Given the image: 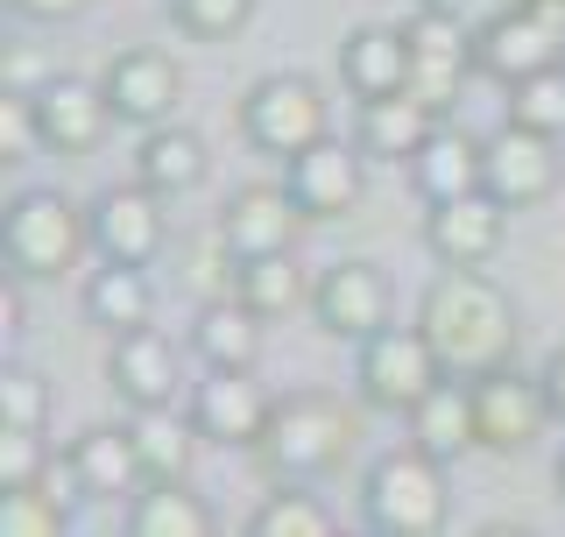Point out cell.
I'll return each instance as SVG.
<instances>
[{
    "instance_id": "obj_10",
    "label": "cell",
    "mask_w": 565,
    "mask_h": 537,
    "mask_svg": "<svg viewBox=\"0 0 565 537\" xmlns=\"http://www.w3.org/2000/svg\"><path fill=\"white\" fill-rule=\"evenodd\" d=\"M473 424H481V453H502L516 460L544 439L552 424V397H544V375H523V368H494L473 382Z\"/></svg>"
},
{
    "instance_id": "obj_44",
    "label": "cell",
    "mask_w": 565,
    "mask_h": 537,
    "mask_svg": "<svg viewBox=\"0 0 565 537\" xmlns=\"http://www.w3.org/2000/svg\"><path fill=\"white\" fill-rule=\"evenodd\" d=\"M558 495H565V453H558Z\"/></svg>"
},
{
    "instance_id": "obj_31",
    "label": "cell",
    "mask_w": 565,
    "mask_h": 537,
    "mask_svg": "<svg viewBox=\"0 0 565 537\" xmlns=\"http://www.w3.org/2000/svg\"><path fill=\"white\" fill-rule=\"evenodd\" d=\"M241 537H340V524L326 516V503H318L305 481H276V488L247 509Z\"/></svg>"
},
{
    "instance_id": "obj_18",
    "label": "cell",
    "mask_w": 565,
    "mask_h": 537,
    "mask_svg": "<svg viewBox=\"0 0 565 537\" xmlns=\"http://www.w3.org/2000/svg\"><path fill=\"white\" fill-rule=\"evenodd\" d=\"M269 389L255 382V375H205L199 389H191V424H199L205 445H220V453H255L262 424H269Z\"/></svg>"
},
{
    "instance_id": "obj_14",
    "label": "cell",
    "mask_w": 565,
    "mask_h": 537,
    "mask_svg": "<svg viewBox=\"0 0 565 537\" xmlns=\"http://www.w3.org/2000/svg\"><path fill=\"white\" fill-rule=\"evenodd\" d=\"M106 106H114L120 128H163V120H177V106H184V64L170 57V50L141 43V50H120L114 64H106Z\"/></svg>"
},
{
    "instance_id": "obj_12",
    "label": "cell",
    "mask_w": 565,
    "mask_h": 537,
    "mask_svg": "<svg viewBox=\"0 0 565 537\" xmlns=\"http://www.w3.org/2000/svg\"><path fill=\"white\" fill-rule=\"evenodd\" d=\"M305 212H297L290 185H241L220 212V255L226 262H269V255H297L305 241Z\"/></svg>"
},
{
    "instance_id": "obj_28",
    "label": "cell",
    "mask_w": 565,
    "mask_h": 537,
    "mask_svg": "<svg viewBox=\"0 0 565 537\" xmlns=\"http://www.w3.org/2000/svg\"><path fill=\"white\" fill-rule=\"evenodd\" d=\"M311 283L318 276H305L297 255H269V262H234V268H226V297H241L262 326H282L290 312H305Z\"/></svg>"
},
{
    "instance_id": "obj_38",
    "label": "cell",
    "mask_w": 565,
    "mask_h": 537,
    "mask_svg": "<svg viewBox=\"0 0 565 537\" xmlns=\"http://www.w3.org/2000/svg\"><path fill=\"white\" fill-rule=\"evenodd\" d=\"M29 149H43V135H35V114H29V93L8 99V164H22Z\"/></svg>"
},
{
    "instance_id": "obj_30",
    "label": "cell",
    "mask_w": 565,
    "mask_h": 537,
    "mask_svg": "<svg viewBox=\"0 0 565 537\" xmlns=\"http://www.w3.org/2000/svg\"><path fill=\"white\" fill-rule=\"evenodd\" d=\"M128 432H135V453H141L149 481H191L199 445H205L191 410H128Z\"/></svg>"
},
{
    "instance_id": "obj_25",
    "label": "cell",
    "mask_w": 565,
    "mask_h": 537,
    "mask_svg": "<svg viewBox=\"0 0 565 537\" xmlns=\"http://www.w3.org/2000/svg\"><path fill=\"white\" fill-rule=\"evenodd\" d=\"M191 354L205 361V375H255L262 361V318L241 297H212L191 318Z\"/></svg>"
},
{
    "instance_id": "obj_6",
    "label": "cell",
    "mask_w": 565,
    "mask_h": 537,
    "mask_svg": "<svg viewBox=\"0 0 565 537\" xmlns=\"http://www.w3.org/2000/svg\"><path fill=\"white\" fill-rule=\"evenodd\" d=\"M353 382H361L367 410L411 418V410L446 382V368H438L431 339H424L417 326H382L375 339H361V368H353Z\"/></svg>"
},
{
    "instance_id": "obj_27",
    "label": "cell",
    "mask_w": 565,
    "mask_h": 537,
    "mask_svg": "<svg viewBox=\"0 0 565 537\" xmlns=\"http://www.w3.org/2000/svg\"><path fill=\"white\" fill-rule=\"evenodd\" d=\"M85 318H93L106 339H128L141 326H156V283H149V268L99 262L93 276H85Z\"/></svg>"
},
{
    "instance_id": "obj_40",
    "label": "cell",
    "mask_w": 565,
    "mask_h": 537,
    "mask_svg": "<svg viewBox=\"0 0 565 537\" xmlns=\"http://www.w3.org/2000/svg\"><path fill=\"white\" fill-rule=\"evenodd\" d=\"M523 8H530V14H544V22H558V29H565V0H523Z\"/></svg>"
},
{
    "instance_id": "obj_41",
    "label": "cell",
    "mask_w": 565,
    "mask_h": 537,
    "mask_svg": "<svg viewBox=\"0 0 565 537\" xmlns=\"http://www.w3.org/2000/svg\"><path fill=\"white\" fill-rule=\"evenodd\" d=\"M473 537H537V530H530V524H481Z\"/></svg>"
},
{
    "instance_id": "obj_34",
    "label": "cell",
    "mask_w": 565,
    "mask_h": 537,
    "mask_svg": "<svg viewBox=\"0 0 565 537\" xmlns=\"http://www.w3.org/2000/svg\"><path fill=\"white\" fill-rule=\"evenodd\" d=\"M0 424H8V432H43L50 424V382L22 361L0 368Z\"/></svg>"
},
{
    "instance_id": "obj_36",
    "label": "cell",
    "mask_w": 565,
    "mask_h": 537,
    "mask_svg": "<svg viewBox=\"0 0 565 537\" xmlns=\"http://www.w3.org/2000/svg\"><path fill=\"white\" fill-rule=\"evenodd\" d=\"M43 474H50L43 432H8L0 424V488H43Z\"/></svg>"
},
{
    "instance_id": "obj_5",
    "label": "cell",
    "mask_w": 565,
    "mask_h": 537,
    "mask_svg": "<svg viewBox=\"0 0 565 537\" xmlns=\"http://www.w3.org/2000/svg\"><path fill=\"white\" fill-rule=\"evenodd\" d=\"M326 135H332V114H326V85L311 71H269L241 93V141L255 156L290 164V156L318 149Z\"/></svg>"
},
{
    "instance_id": "obj_2",
    "label": "cell",
    "mask_w": 565,
    "mask_h": 537,
    "mask_svg": "<svg viewBox=\"0 0 565 537\" xmlns=\"http://www.w3.org/2000/svg\"><path fill=\"white\" fill-rule=\"evenodd\" d=\"M353 439H361V424H353V410L332 389H282L255 439V460H262V474L311 488V481H326L353 453Z\"/></svg>"
},
{
    "instance_id": "obj_32",
    "label": "cell",
    "mask_w": 565,
    "mask_h": 537,
    "mask_svg": "<svg viewBox=\"0 0 565 537\" xmlns=\"http://www.w3.org/2000/svg\"><path fill=\"white\" fill-rule=\"evenodd\" d=\"M509 120L565 141V64L558 71H537V78H523V85H509Z\"/></svg>"
},
{
    "instance_id": "obj_8",
    "label": "cell",
    "mask_w": 565,
    "mask_h": 537,
    "mask_svg": "<svg viewBox=\"0 0 565 537\" xmlns=\"http://www.w3.org/2000/svg\"><path fill=\"white\" fill-rule=\"evenodd\" d=\"M85 220H93V255L120 262V268H149L170 241V212L163 191H149L141 177L128 185H106L99 199H85Z\"/></svg>"
},
{
    "instance_id": "obj_22",
    "label": "cell",
    "mask_w": 565,
    "mask_h": 537,
    "mask_svg": "<svg viewBox=\"0 0 565 537\" xmlns=\"http://www.w3.org/2000/svg\"><path fill=\"white\" fill-rule=\"evenodd\" d=\"M481 170H488V135L459 128V120H438V135L424 141V156L411 164V191L424 206H452V199L481 191Z\"/></svg>"
},
{
    "instance_id": "obj_4",
    "label": "cell",
    "mask_w": 565,
    "mask_h": 537,
    "mask_svg": "<svg viewBox=\"0 0 565 537\" xmlns=\"http://www.w3.org/2000/svg\"><path fill=\"white\" fill-rule=\"evenodd\" d=\"M446 516H452L446 460L417 453L411 439L367 460V474H361V524L375 537H438Z\"/></svg>"
},
{
    "instance_id": "obj_19",
    "label": "cell",
    "mask_w": 565,
    "mask_h": 537,
    "mask_svg": "<svg viewBox=\"0 0 565 537\" xmlns=\"http://www.w3.org/2000/svg\"><path fill=\"white\" fill-rule=\"evenodd\" d=\"M509 241V212L473 191V199H452V206H431L424 212V248L438 255V268H488Z\"/></svg>"
},
{
    "instance_id": "obj_20",
    "label": "cell",
    "mask_w": 565,
    "mask_h": 537,
    "mask_svg": "<svg viewBox=\"0 0 565 537\" xmlns=\"http://www.w3.org/2000/svg\"><path fill=\"white\" fill-rule=\"evenodd\" d=\"M64 453H71V474H78L85 503H135V495L149 488L128 424H85V432L71 439Z\"/></svg>"
},
{
    "instance_id": "obj_17",
    "label": "cell",
    "mask_w": 565,
    "mask_h": 537,
    "mask_svg": "<svg viewBox=\"0 0 565 537\" xmlns=\"http://www.w3.org/2000/svg\"><path fill=\"white\" fill-rule=\"evenodd\" d=\"M106 382H114V397L128 410H177V397H184V347L170 333L141 326L106 347Z\"/></svg>"
},
{
    "instance_id": "obj_26",
    "label": "cell",
    "mask_w": 565,
    "mask_h": 537,
    "mask_svg": "<svg viewBox=\"0 0 565 537\" xmlns=\"http://www.w3.org/2000/svg\"><path fill=\"white\" fill-rule=\"evenodd\" d=\"M212 170V149L199 128H184V120H163V128H149L135 141V177L149 191H163V199H177V191H199Z\"/></svg>"
},
{
    "instance_id": "obj_33",
    "label": "cell",
    "mask_w": 565,
    "mask_h": 537,
    "mask_svg": "<svg viewBox=\"0 0 565 537\" xmlns=\"http://www.w3.org/2000/svg\"><path fill=\"white\" fill-rule=\"evenodd\" d=\"M262 0H170V22L191 43H234V35L255 22Z\"/></svg>"
},
{
    "instance_id": "obj_23",
    "label": "cell",
    "mask_w": 565,
    "mask_h": 537,
    "mask_svg": "<svg viewBox=\"0 0 565 537\" xmlns=\"http://www.w3.org/2000/svg\"><path fill=\"white\" fill-rule=\"evenodd\" d=\"M340 85H347L353 99L411 93V43H403V22H361V29H347V43H340Z\"/></svg>"
},
{
    "instance_id": "obj_1",
    "label": "cell",
    "mask_w": 565,
    "mask_h": 537,
    "mask_svg": "<svg viewBox=\"0 0 565 537\" xmlns=\"http://www.w3.org/2000/svg\"><path fill=\"white\" fill-rule=\"evenodd\" d=\"M417 333L431 339L438 368L452 382H481L494 368H516V347H523L516 297L481 268H438L417 297Z\"/></svg>"
},
{
    "instance_id": "obj_13",
    "label": "cell",
    "mask_w": 565,
    "mask_h": 537,
    "mask_svg": "<svg viewBox=\"0 0 565 537\" xmlns=\"http://www.w3.org/2000/svg\"><path fill=\"white\" fill-rule=\"evenodd\" d=\"M473 64H481V78H494V85H523V78H537V71L565 64V29L544 22V14H530L516 0V8L488 14V22L473 29Z\"/></svg>"
},
{
    "instance_id": "obj_42",
    "label": "cell",
    "mask_w": 565,
    "mask_h": 537,
    "mask_svg": "<svg viewBox=\"0 0 565 537\" xmlns=\"http://www.w3.org/2000/svg\"><path fill=\"white\" fill-rule=\"evenodd\" d=\"M417 8H431V14H467V0H417Z\"/></svg>"
},
{
    "instance_id": "obj_21",
    "label": "cell",
    "mask_w": 565,
    "mask_h": 537,
    "mask_svg": "<svg viewBox=\"0 0 565 537\" xmlns=\"http://www.w3.org/2000/svg\"><path fill=\"white\" fill-rule=\"evenodd\" d=\"M438 120L417 93H388V99H361V114H353V149L367 156V164H403L411 170L424 156V141L438 135Z\"/></svg>"
},
{
    "instance_id": "obj_43",
    "label": "cell",
    "mask_w": 565,
    "mask_h": 537,
    "mask_svg": "<svg viewBox=\"0 0 565 537\" xmlns=\"http://www.w3.org/2000/svg\"><path fill=\"white\" fill-rule=\"evenodd\" d=\"M340 537H375V530H367V524H361V530H340Z\"/></svg>"
},
{
    "instance_id": "obj_35",
    "label": "cell",
    "mask_w": 565,
    "mask_h": 537,
    "mask_svg": "<svg viewBox=\"0 0 565 537\" xmlns=\"http://www.w3.org/2000/svg\"><path fill=\"white\" fill-rule=\"evenodd\" d=\"M0 537H71V509L50 503L43 488H8V503H0Z\"/></svg>"
},
{
    "instance_id": "obj_16",
    "label": "cell",
    "mask_w": 565,
    "mask_h": 537,
    "mask_svg": "<svg viewBox=\"0 0 565 537\" xmlns=\"http://www.w3.org/2000/svg\"><path fill=\"white\" fill-rule=\"evenodd\" d=\"M388 304H396V283H388V268L375 262H332L326 276L311 283V318H318V333H332V339H375L388 326Z\"/></svg>"
},
{
    "instance_id": "obj_24",
    "label": "cell",
    "mask_w": 565,
    "mask_h": 537,
    "mask_svg": "<svg viewBox=\"0 0 565 537\" xmlns=\"http://www.w3.org/2000/svg\"><path fill=\"white\" fill-rule=\"evenodd\" d=\"M403 439L417 445V453H431V460H467V453H481V424H473V382H438L431 397H424L411 418H403Z\"/></svg>"
},
{
    "instance_id": "obj_9",
    "label": "cell",
    "mask_w": 565,
    "mask_h": 537,
    "mask_svg": "<svg viewBox=\"0 0 565 537\" xmlns=\"http://www.w3.org/2000/svg\"><path fill=\"white\" fill-rule=\"evenodd\" d=\"M558 177H565V156H558V141L552 135H537V128H516V120H502V128L488 135V170H481V191L502 212H530V206H544L558 191Z\"/></svg>"
},
{
    "instance_id": "obj_7",
    "label": "cell",
    "mask_w": 565,
    "mask_h": 537,
    "mask_svg": "<svg viewBox=\"0 0 565 537\" xmlns=\"http://www.w3.org/2000/svg\"><path fill=\"white\" fill-rule=\"evenodd\" d=\"M403 43H411V93L431 106V114H452L459 93L481 78V64H473V29L459 22V14L411 8V22H403Z\"/></svg>"
},
{
    "instance_id": "obj_39",
    "label": "cell",
    "mask_w": 565,
    "mask_h": 537,
    "mask_svg": "<svg viewBox=\"0 0 565 537\" xmlns=\"http://www.w3.org/2000/svg\"><path fill=\"white\" fill-rule=\"evenodd\" d=\"M544 397H552V418L565 424V347H552V354H544Z\"/></svg>"
},
{
    "instance_id": "obj_15",
    "label": "cell",
    "mask_w": 565,
    "mask_h": 537,
    "mask_svg": "<svg viewBox=\"0 0 565 537\" xmlns=\"http://www.w3.org/2000/svg\"><path fill=\"white\" fill-rule=\"evenodd\" d=\"M29 114H35V135H43V149H57V156L99 149L106 128H114L106 85H99V78H78V71H50L43 85H29Z\"/></svg>"
},
{
    "instance_id": "obj_3",
    "label": "cell",
    "mask_w": 565,
    "mask_h": 537,
    "mask_svg": "<svg viewBox=\"0 0 565 537\" xmlns=\"http://www.w3.org/2000/svg\"><path fill=\"white\" fill-rule=\"evenodd\" d=\"M93 248V220L85 206L57 185H22L8 199V220H0V255H8V276L22 283H64L71 268Z\"/></svg>"
},
{
    "instance_id": "obj_29",
    "label": "cell",
    "mask_w": 565,
    "mask_h": 537,
    "mask_svg": "<svg viewBox=\"0 0 565 537\" xmlns=\"http://www.w3.org/2000/svg\"><path fill=\"white\" fill-rule=\"evenodd\" d=\"M120 537H220V516L191 481H149L128 503V530Z\"/></svg>"
},
{
    "instance_id": "obj_11",
    "label": "cell",
    "mask_w": 565,
    "mask_h": 537,
    "mask_svg": "<svg viewBox=\"0 0 565 537\" xmlns=\"http://www.w3.org/2000/svg\"><path fill=\"white\" fill-rule=\"evenodd\" d=\"M282 185H290V199H297V212H305L311 227L353 220L361 199H367V156L353 149V141H340V135H326L318 149L282 164Z\"/></svg>"
},
{
    "instance_id": "obj_37",
    "label": "cell",
    "mask_w": 565,
    "mask_h": 537,
    "mask_svg": "<svg viewBox=\"0 0 565 537\" xmlns=\"http://www.w3.org/2000/svg\"><path fill=\"white\" fill-rule=\"evenodd\" d=\"M8 8L35 29H64V22H78V14H93V0H8Z\"/></svg>"
}]
</instances>
